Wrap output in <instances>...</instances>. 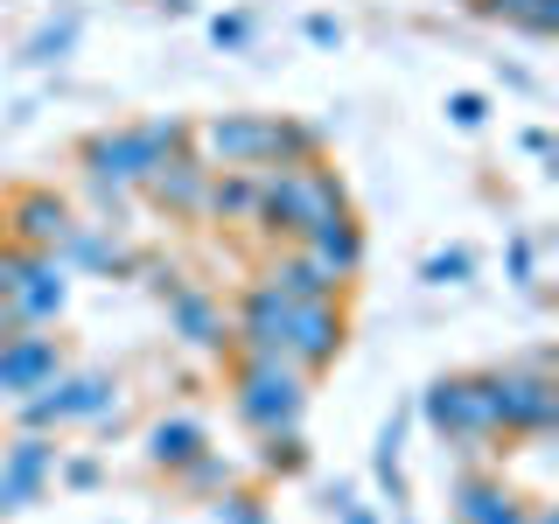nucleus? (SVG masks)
Here are the masks:
<instances>
[{
	"instance_id": "obj_38",
	"label": "nucleus",
	"mask_w": 559,
	"mask_h": 524,
	"mask_svg": "<svg viewBox=\"0 0 559 524\" xmlns=\"http://www.w3.org/2000/svg\"><path fill=\"white\" fill-rule=\"evenodd\" d=\"M14 336V314H8V301H0V343H8Z\"/></svg>"
},
{
	"instance_id": "obj_1",
	"label": "nucleus",
	"mask_w": 559,
	"mask_h": 524,
	"mask_svg": "<svg viewBox=\"0 0 559 524\" xmlns=\"http://www.w3.org/2000/svg\"><path fill=\"white\" fill-rule=\"evenodd\" d=\"M349 210V182L329 162H301V168H259V210L252 231L266 245H301L314 224Z\"/></svg>"
},
{
	"instance_id": "obj_25",
	"label": "nucleus",
	"mask_w": 559,
	"mask_h": 524,
	"mask_svg": "<svg viewBox=\"0 0 559 524\" xmlns=\"http://www.w3.org/2000/svg\"><path fill=\"white\" fill-rule=\"evenodd\" d=\"M70 49H78V14L63 8V14H49V22H43V28H35L28 43H22V63H35V70H49V63H63Z\"/></svg>"
},
{
	"instance_id": "obj_12",
	"label": "nucleus",
	"mask_w": 559,
	"mask_h": 524,
	"mask_svg": "<svg viewBox=\"0 0 559 524\" xmlns=\"http://www.w3.org/2000/svg\"><path fill=\"white\" fill-rule=\"evenodd\" d=\"M63 336L57 329H14L8 343H0V406H14V398L43 392L49 378L63 371Z\"/></svg>"
},
{
	"instance_id": "obj_21",
	"label": "nucleus",
	"mask_w": 559,
	"mask_h": 524,
	"mask_svg": "<svg viewBox=\"0 0 559 524\" xmlns=\"http://www.w3.org/2000/svg\"><path fill=\"white\" fill-rule=\"evenodd\" d=\"M406 427H413V406H392V419L378 427V448H371V476L378 489L392 497V511H406Z\"/></svg>"
},
{
	"instance_id": "obj_2",
	"label": "nucleus",
	"mask_w": 559,
	"mask_h": 524,
	"mask_svg": "<svg viewBox=\"0 0 559 524\" xmlns=\"http://www.w3.org/2000/svg\"><path fill=\"white\" fill-rule=\"evenodd\" d=\"M231 371H224V392H231V413L245 419V433H273V427H301L314 378L287 357H266V349H231Z\"/></svg>"
},
{
	"instance_id": "obj_36",
	"label": "nucleus",
	"mask_w": 559,
	"mask_h": 524,
	"mask_svg": "<svg viewBox=\"0 0 559 524\" xmlns=\"http://www.w3.org/2000/svg\"><path fill=\"white\" fill-rule=\"evenodd\" d=\"M336 524H378V511H371V503H357V497H349L343 511H336Z\"/></svg>"
},
{
	"instance_id": "obj_40",
	"label": "nucleus",
	"mask_w": 559,
	"mask_h": 524,
	"mask_svg": "<svg viewBox=\"0 0 559 524\" xmlns=\"http://www.w3.org/2000/svg\"><path fill=\"white\" fill-rule=\"evenodd\" d=\"M162 8H168V14H189V8H197V0H162Z\"/></svg>"
},
{
	"instance_id": "obj_9",
	"label": "nucleus",
	"mask_w": 559,
	"mask_h": 524,
	"mask_svg": "<svg viewBox=\"0 0 559 524\" xmlns=\"http://www.w3.org/2000/svg\"><path fill=\"white\" fill-rule=\"evenodd\" d=\"M162 301H168V336L175 343H189L197 357H231V308H224L210 287H197V279L182 273Z\"/></svg>"
},
{
	"instance_id": "obj_3",
	"label": "nucleus",
	"mask_w": 559,
	"mask_h": 524,
	"mask_svg": "<svg viewBox=\"0 0 559 524\" xmlns=\"http://www.w3.org/2000/svg\"><path fill=\"white\" fill-rule=\"evenodd\" d=\"M489 413H497L503 441H546L559 427V378H552V349H532L518 364H489Z\"/></svg>"
},
{
	"instance_id": "obj_32",
	"label": "nucleus",
	"mask_w": 559,
	"mask_h": 524,
	"mask_svg": "<svg viewBox=\"0 0 559 524\" xmlns=\"http://www.w3.org/2000/svg\"><path fill=\"white\" fill-rule=\"evenodd\" d=\"M518 35H532V43H552V35H559V0H532V14L518 22Z\"/></svg>"
},
{
	"instance_id": "obj_39",
	"label": "nucleus",
	"mask_w": 559,
	"mask_h": 524,
	"mask_svg": "<svg viewBox=\"0 0 559 524\" xmlns=\"http://www.w3.org/2000/svg\"><path fill=\"white\" fill-rule=\"evenodd\" d=\"M8 259H14V245H0V287H8Z\"/></svg>"
},
{
	"instance_id": "obj_17",
	"label": "nucleus",
	"mask_w": 559,
	"mask_h": 524,
	"mask_svg": "<svg viewBox=\"0 0 559 524\" xmlns=\"http://www.w3.org/2000/svg\"><path fill=\"white\" fill-rule=\"evenodd\" d=\"M259 279H266V287H280L287 301H343V294H349V279H336L322 259L308 252V245H287V252H280Z\"/></svg>"
},
{
	"instance_id": "obj_24",
	"label": "nucleus",
	"mask_w": 559,
	"mask_h": 524,
	"mask_svg": "<svg viewBox=\"0 0 559 524\" xmlns=\"http://www.w3.org/2000/svg\"><path fill=\"white\" fill-rule=\"evenodd\" d=\"M238 483V468L224 462V448H203V454H189L182 468H175V489H182V497H217V489H231Z\"/></svg>"
},
{
	"instance_id": "obj_4",
	"label": "nucleus",
	"mask_w": 559,
	"mask_h": 524,
	"mask_svg": "<svg viewBox=\"0 0 559 524\" xmlns=\"http://www.w3.org/2000/svg\"><path fill=\"white\" fill-rule=\"evenodd\" d=\"M413 413L427 419L433 433H441V448L468 454V462H483V454L503 448L497 413H489V384H483V371H441L427 392H419Z\"/></svg>"
},
{
	"instance_id": "obj_27",
	"label": "nucleus",
	"mask_w": 559,
	"mask_h": 524,
	"mask_svg": "<svg viewBox=\"0 0 559 524\" xmlns=\"http://www.w3.org/2000/svg\"><path fill=\"white\" fill-rule=\"evenodd\" d=\"M419 279H427V287H462V279H476V252H468V245H441V252H427Z\"/></svg>"
},
{
	"instance_id": "obj_20",
	"label": "nucleus",
	"mask_w": 559,
	"mask_h": 524,
	"mask_svg": "<svg viewBox=\"0 0 559 524\" xmlns=\"http://www.w3.org/2000/svg\"><path fill=\"white\" fill-rule=\"evenodd\" d=\"M259 210V168H210V189H203V224H252Z\"/></svg>"
},
{
	"instance_id": "obj_30",
	"label": "nucleus",
	"mask_w": 559,
	"mask_h": 524,
	"mask_svg": "<svg viewBox=\"0 0 559 524\" xmlns=\"http://www.w3.org/2000/svg\"><path fill=\"white\" fill-rule=\"evenodd\" d=\"M503 266H511V287H538V245L518 231L511 252H503Z\"/></svg>"
},
{
	"instance_id": "obj_6",
	"label": "nucleus",
	"mask_w": 559,
	"mask_h": 524,
	"mask_svg": "<svg viewBox=\"0 0 559 524\" xmlns=\"http://www.w3.org/2000/svg\"><path fill=\"white\" fill-rule=\"evenodd\" d=\"M162 162H168V154L154 147V133L140 127V119H133V127H98V133L78 140L84 189H105V196H140V182H147Z\"/></svg>"
},
{
	"instance_id": "obj_29",
	"label": "nucleus",
	"mask_w": 559,
	"mask_h": 524,
	"mask_svg": "<svg viewBox=\"0 0 559 524\" xmlns=\"http://www.w3.org/2000/svg\"><path fill=\"white\" fill-rule=\"evenodd\" d=\"M57 483L63 489H98L105 483V462H98V454H57Z\"/></svg>"
},
{
	"instance_id": "obj_31",
	"label": "nucleus",
	"mask_w": 559,
	"mask_h": 524,
	"mask_svg": "<svg viewBox=\"0 0 559 524\" xmlns=\"http://www.w3.org/2000/svg\"><path fill=\"white\" fill-rule=\"evenodd\" d=\"M210 43L217 49H252V14H217V22H210Z\"/></svg>"
},
{
	"instance_id": "obj_22",
	"label": "nucleus",
	"mask_w": 559,
	"mask_h": 524,
	"mask_svg": "<svg viewBox=\"0 0 559 524\" xmlns=\"http://www.w3.org/2000/svg\"><path fill=\"white\" fill-rule=\"evenodd\" d=\"M301 162H329V133L314 127V119H287V112H273L266 168H301Z\"/></svg>"
},
{
	"instance_id": "obj_11",
	"label": "nucleus",
	"mask_w": 559,
	"mask_h": 524,
	"mask_svg": "<svg viewBox=\"0 0 559 524\" xmlns=\"http://www.w3.org/2000/svg\"><path fill=\"white\" fill-rule=\"evenodd\" d=\"M57 433H14L8 448H0V517L28 511V503H43V489L57 483Z\"/></svg>"
},
{
	"instance_id": "obj_26",
	"label": "nucleus",
	"mask_w": 559,
	"mask_h": 524,
	"mask_svg": "<svg viewBox=\"0 0 559 524\" xmlns=\"http://www.w3.org/2000/svg\"><path fill=\"white\" fill-rule=\"evenodd\" d=\"M210 524H273V503L259 497V489L231 483V489H217V497H210Z\"/></svg>"
},
{
	"instance_id": "obj_16",
	"label": "nucleus",
	"mask_w": 559,
	"mask_h": 524,
	"mask_svg": "<svg viewBox=\"0 0 559 524\" xmlns=\"http://www.w3.org/2000/svg\"><path fill=\"white\" fill-rule=\"evenodd\" d=\"M203 189H210V162L203 154H175V162H162L147 182H140V196L162 210V217H197Z\"/></svg>"
},
{
	"instance_id": "obj_8",
	"label": "nucleus",
	"mask_w": 559,
	"mask_h": 524,
	"mask_svg": "<svg viewBox=\"0 0 559 524\" xmlns=\"http://www.w3.org/2000/svg\"><path fill=\"white\" fill-rule=\"evenodd\" d=\"M70 224H78V210L49 182H22L0 196V245H14V252H57Z\"/></svg>"
},
{
	"instance_id": "obj_34",
	"label": "nucleus",
	"mask_w": 559,
	"mask_h": 524,
	"mask_svg": "<svg viewBox=\"0 0 559 524\" xmlns=\"http://www.w3.org/2000/svg\"><path fill=\"white\" fill-rule=\"evenodd\" d=\"M301 35H308L314 49H343V35H349V28L336 22V14H308V22H301Z\"/></svg>"
},
{
	"instance_id": "obj_13",
	"label": "nucleus",
	"mask_w": 559,
	"mask_h": 524,
	"mask_svg": "<svg viewBox=\"0 0 559 524\" xmlns=\"http://www.w3.org/2000/svg\"><path fill=\"white\" fill-rule=\"evenodd\" d=\"M273 112H217L197 127V154L210 168H266Z\"/></svg>"
},
{
	"instance_id": "obj_15",
	"label": "nucleus",
	"mask_w": 559,
	"mask_h": 524,
	"mask_svg": "<svg viewBox=\"0 0 559 524\" xmlns=\"http://www.w3.org/2000/svg\"><path fill=\"white\" fill-rule=\"evenodd\" d=\"M532 497H518L503 476H454L448 489V524H524Z\"/></svg>"
},
{
	"instance_id": "obj_14",
	"label": "nucleus",
	"mask_w": 559,
	"mask_h": 524,
	"mask_svg": "<svg viewBox=\"0 0 559 524\" xmlns=\"http://www.w3.org/2000/svg\"><path fill=\"white\" fill-rule=\"evenodd\" d=\"M57 259L70 273H98V279H140V259L147 252H133L127 238L112 231V224H70L63 245H57Z\"/></svg>"
},
{
	"instance_id": "obj_5",
	"label": "nucleus",
	"mask_w": 559,
	"mask_h": 524,
	"mask_svg": "<svg viewBox=\"0 0 559 524\" xmlns=\"http://www.w3.org/2000/svg\"><path fill=\"white\" fill-rule=\"evenodd\" d=\"M119 413V378L98 364H63L43 392L14 398V427L22 433H57V427H98Z\"/></svg>"
},
{
	"instance_id": "obj_28",
	"label": "nucleus",
	"mask_w": 559,
	"mask_h": 524,
	"mask_svg": "<svg viewBox=\"0 0 559 524\" xmlns=\"http://www.w3.org/2000/svg\"><path fill=\"white\" fill-rule=\"evenodd\" d=\"M441 112H448V127H454V133H483V119H489V98H483V92H448V105H441Z\"/></svg>"
},
{
	"instance_id": "obj_23",
	"label": "nucleus",
	"mask_w": 559,
	"mask_h": 524,
	"mask_svg": "<svg viewBox=\"0 0 559 524\" xmlns=\"http://www.w3.org/2000/svg\"><path fill=\"white\" fill-rule=\"evenodd\" d=\"M252 441H259V476H280V483L308 476L314 454H308V433L301 427H273V433H252Z\"/></svg>"
},
{
	"instance_id": "obj_7",
	"label": "nucleus",
	"mask_w": 559,
	"mask_h": 524,
	"mask_svg": "<svg viewBox=\"0 0 559 524\" xmlns=\"http://www.w3.org/2000/svg\"><path fill=\"white\" fill-rule=\"evenodd\" d=\"M0 301H8L14 329H57L63 308H70V266L57 252H14Z\"/></svg>"
},
{
	"instance_id": "obj_19",
	"label": "nucleus",
	"mask_w": 559,
	"mask_h": 524,
	"mask_svg": "<svg viewBox=\"0 0 559 524\" xmlns=\"http://www.w3.org/2000/svg\"><path fill=\"white\" fill-rule=\"evenodd\" d=\"M314 259H322L336 279H357L364 273V259H371V238H364V224H357V210H343V217H329V224H314V231L301 238Z\"/></svg>"
},
{
	"instance_id": "obj_37",
	"label": "nucleus",
	"mask_w": 559,
	"mask_h": 524,
	"mask_svg": "<svg viewBox=\"0 0 559 524\" xmlns=\"http://www.w3.org/2000/svg\"><path fill=\"white\" fill-rule=\"evenodd\" d=\"M524 524H559V511H552V503H532V511H524Z\"/></svg>"
},
{
	"instance_id": "obj_18",
	"label": "nucleus",
	"mask_w": 559,
	"mask_h": 524,
	"mask_svg": "<svg viewBox=\"0 0 559 524\" xmlns=\"http://www.w3.org/2000/svg\"><path fill=\"white\" fill-rule=\"evenodd\" d=\"M210 448V427L197 413H162L147 433H140V454H147V468H162V476H175V468L189 462V454Z\"/></svg>"
},
{
	"instance_id": "obj_33",
	"label": "nucleus",
	"mask_w": 559,
	"mask_h": 524,
	"mask_svg": "<svg viewBox=\"0 0 559 524\" xmlns=\"http://www.w3.org/2000/svg\"><path fill=\"white\" fill-rule=\"evenodd\" d=\"M468 14H483V22H503V28H518L524 14H532V0H468Z\"/></svg>"
},
{
	"instance_id": "obj_10",
	"label": "nucleus",
	"mask_w": 559,
	"mask_h": 524,
	"mask_svg": "<svg viewBox=\"0 0 559 524\" xmlns=\"http://www.w3.org/2000/svg\"><path fill=\"white\" fill-rule=\"evenodd\" d=\"M349 343V308L343 301H294L287 308V364H301L308 378H322Z\"/></svg>"
},
{
	"instance_id": "obj_35",
	"label": "nucleus",
	"mask_w": 559,
	"mask_h": 524,
	"mask_svg": "<svg viewBox=\"0 0 559 524\" xmlns=\"http://www.w3.org/2000/svg\"><path fill=\"white\" fill-rule=\"evenodd\" d=\"M524 154H532V162H552V133L546 127H524V140H518Z\"/></svg>"
}]
</instances>
